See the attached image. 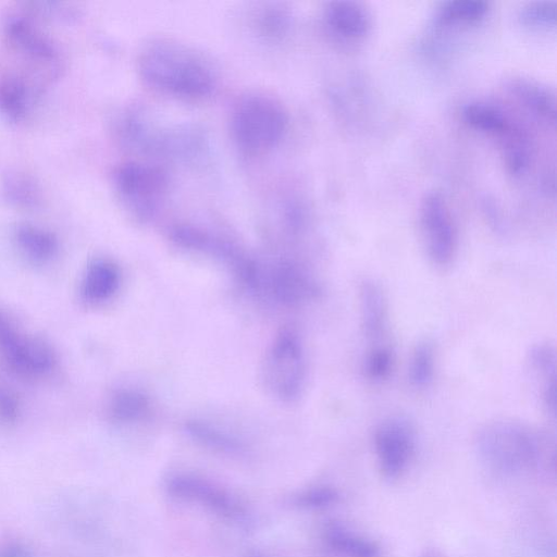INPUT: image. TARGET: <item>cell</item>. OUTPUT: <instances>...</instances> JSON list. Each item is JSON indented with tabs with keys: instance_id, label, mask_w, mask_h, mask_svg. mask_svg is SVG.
Listing matches in <instances>:
<instances>
[{
	"instance_id": "cell-1",
	"label": "cell",
	"mask_w": 557,
	"mask_h": 557,
	"mask_svg": "<svg viewBox=\"0 0 557 557\" xmlns=\"http://www.w3.org/2000/svg\"><path fill=\"white\" fill-rule=\"evenodd\" d=\"M138 69L148 85L180 98L207 97L218 83L215 70L203 55L170 40L148 45L140 53Z\"/></svg>"
},
{
	"instance_id": "cell-2",
	"label": "cell",
	"mask_w": 557,
	"mask_h": 557,
	"mask_svg": "<svg viewBox=\"0 0 557 557\" xmlns=\"http://www.w3.org/2000/svg\"><path fill=\"white\" fill-rule=\"evenodd\" d=\"M2 40L12 70L40 87L55 79L62 69L58 46L32 18L29 13L9 14L2 25Z\"/></svg>"
},
{
	"instance_id": "cell-3",
	"label": "cell",
	"mask_w": 557,
	"mask_h": 557,
	"mask_svg": "<svg viewBox=\"0 0 557 557\" xmlns=\"http://www.w3.org/2000/svg\"><path fill=\"white\" fill-rule=\"evenodd\" d=\"M481 462L493 473L511 476L532 469L540 457V442L532 429L512 420L485 424L475 437Z\"/></svg>"
},
{
	"instance_id": "cell-4",
	"label": "cell",
	"mask_w": 557,
	"mask_h": 557,
	"mask_svg": "<svg viewBox=\"0 0 557 557\" xmlns=\"http://www.w3.org/2000/svg\"><path fill=\"white\" fill-rule=\"evenodd\" d=\"M288 124L286 111L271 96L251 92L240 97L231 113V133L248 154L264 153L278 145Z\"/></svg>"
},
{
	"instance_id": "cell-5",
	"label": "cell",
	"mask_w": 557,
	"mask_h": 557,
	"mask_svg": "<svg viewBox=\"0 0 557 557\" xmlns=\"http://www.w3.org/2000/svg\"><path fill=\"white\" fill-rule=\"evenodd\" d=\"M112 182L125 208L141 220L156 214L168 188V177L160 168L136 161L119 165Z\"/></svg>"
},
{
	"instance_id": "cell-6",
	"label": "cell",
	"mask_w": 557,
	"mask_h": 557,
	"mask_svg": "<svg viewBox=\"0 0 557 557\" xmlns=\"http://www.w3.org/2000/svg\"><path fill=\"white\" fill-rule=\"evenodd\" d=\"M263 381L282 401H293L301 393L306 377L302 345L292 331H282L271 344L263 362Z\"/></svg>"
},
{
	"instance_id": "cell-7",
	"label": "cell",
	"mask_w": 557,
	"mask_h": 557,
	"mask_svg": "<svg viewBox=\"0 0 557 557\" xmlns=\"http://www.w3.org/2000/svg\"><path fill=\"white\" fill-rule=\"evenodd\" d=\"M419 224L429 258L437 265H447L455 257L457 232L444 196L425 194L420 203Z\"/></svg>"
},
{
	"instance_id": "cell-8",
	"label": "cell",
	"mask_w": 557,
	"mask_h": 557,
	"mask_svg": "<svg viewBox=\"0 0 557 557\" xmlns=\"http://www.w3.org/2000/svg\"><path fill=\"white\" fill-rule=\"evenodd\" d=\"M0 355L13 374L25 379L49 374L57 362L55 352L46 341L21 334L14 327L0 338Z\"/></svg>"
},
{
	"instance_id": "cell-9",
	"label": "cell",
	"mask_w": 557,
	"mask_h": 557,
	"mask_svg": "<svg viewBox=\"0 0 557 557\" xmlns=\"http://www.w3.org/2000/svg\"><path fill=\"white\" fill-rule=\"evenodd\" d=\"M416 444L412 425L404 418L393 417L379 424L374 432V450L381 473L396 479L407 469Z\"/></svg>"
},
{
	"instance_id": "cell-10",
	"label": "cell",
	"mask_w": 557,
	"mask_h": 557,
	"mask_svg": "<svg viewBox=\"0 0 557 557\" xmlns=\"http://www.w3.org/2000/svg\"><path fill=\"white\" fill-rule=\"evenodd\" d=\"M321 288L314 277L301 265L280 261L262 268L259 294H265L284 305H298L317 298Z\"/></svg>"
},
{
	"instance_id": "cell-11",
	"label": "cell",
	"mask_w": 557,
	"mask_h": 557,
	"mask_svg": "<svg viewBox=\"0 0 557 557\" xmlns=\"http://www.w3.org/2000/svg\"><path fill=\"white\" fill-rule=\"evenodd\" d=\"M461 114L468 125L497 138L502 150L527 134L503 109L493 103L469 102L462 107Z\"/></svg>"
},
{
	"instance_id": "cell-12",
	"label": "cell",
	"mask_w": 557,
	"mask_h": 557,
	"mask_svg": "<svg viewBox=\"0 0 557 557\" xmlns=\"http://www.w3.org/2000/svg\"><path fill=\"white\" fill-rule=\"evenodd\" d=\"M323 21L333 36L345 41L363 39L372 26L369 11L355 1L330 2L324 9Z\"/></svg>"
},
{
	"instance_id": "cell-13",
	"label": "cell",
	"mask_w": 557,
	"mask_h": 557,
	"mask_svg": "<svg viewBox=\"0 0 557 557\" xmlns=\"http://www.w3.org/2000/svg\"><path fill=\"white\" fill-rule=\"evenodd\" d=\"M41 90L25 77L0 72V115L10 123L23 122L30 113Z\"/></svg>"
},
{
	"instance_id": "cell-14",
	"label": "cell",
	"mask_w": 557,
	"mask_h": 557,
	"mask_svg": "<svg viewBox=\"0 0 557 557\" xmlns=\"http://www.w3.org/2000/svg\"><path fill=\"white\" fill-rule=\"evenodd\" d=\"M171 238L184 248L221 258L232 265L233 270L246 256L232 243L191 225L174 226L171 230Z\"/></svg>"
},
{
	"instance_id": "cell-15",
	"label": "cell",
	"mask_w": 557,
	"mask_h": 557,
	"mask_svg": "<svg viewBox=\"0 0 557 557\" xmlns=\"http://www.w3.org/2000/svg\"><path fill=\"white\" fill-rule=\"evenodd\" d=\"M12 235L18 252L34 264H46L60 251L57 235L42 226L29 222L18 223Z\"/></svg>"
},
{
	"instance_id": "cell-16",
	"label": "cell",
	"mask_w": 557,
	"mask_h": 557,
	"mask_svg": "<svg viewBox=\"0 0 557 557\" xmlns=\"http://www.w3.org/2000/svg\"><path fill=\"white\" fill-rule=\"evenodd\" d=\"M121 271L109 259H95L86 268L81 281V296L88 304H101L119 290Z\"/></svg>"
},
{
	"instance_id": "cell-17",
	"label": "cell",
	"mask_w": 557,
	"mask_h": 557,
	"mask_svg": "<svg viewBox=\"0 0 557 557\" xmlns=\"http://www.w3.org/2000/svg\"><path fill=\"white\" fill-rule=\"evenodd\" d=\"M508 88L516 99L547 127L555 126L556 102L554 94L542 84L528 78H513Z\"/></svg>"
},
{
	"instance_id": "cell-18",
	"label": "cell",
	"mask_w": 557,
	"mask_h": 557,
	"mask_svg": "<svg viewBox=\"0 0 557 557\" xmlns=\"http://www.w3.org/2000/svg\"><path fill=\"white\" fill-rule=\"evenodd\" d=\"M360 319L366 337L377 342L384 334L387 319L385 295L373 281H364L360 286Z\"/></svg>"
},
{
	"instance_id": "cell-19",
	"label": "cell",
	"mask_w": 557,
	"mask_h": 557,
	"mask_svg": "<svg viewBox=\"0 0 557 557\" xmlns=\"http://www.w3.org/2000/svg\"><path fill=\"white\" fill-rule=\"evenodd\" d=\"M2 199L11 207L34 210L42 200L39 184L33 176L21 171L5 174L0 185Z\"/></svg>"
},
{
	"instance_id": "cell-20",
	"label": "cell",
	"mask_w": 557,
	"mask_h": 557,
	"mask_svg": "<svg viewBox=\"0 0 557 557\" xmlns=\"http://www.w3.org/2000/svg\"><path fill=\"white\" fill-rule=\"evenodd\" d=\"M531 370L542 383V398L547 410L555 414L556 407V354L548 344L534 345L528 357Z\"/></svg>"
},
{
	"instance_id": "cell-21",
	"label": "cell",
	"mask_w": 557,
	"mask_h": 557,
	"mask_svg": "<svg viewBox=\"0 0 557 557\" xmlns=\"http://www.w3.org/2000/svg\"><path fill=\"white\" fill-rule=\"evenodd\" d=\"M149 412V398L138 389L120 388L109 399L108 414L115 422H135L146 418Z\"/></svg>"
},
{
	"instance_id": "cell-22",
	"label": "cell",
	"mask_w": 557,
	"mask_h": 557,
	"mask_svg": "<svg viewBox=\"0 0 557 557\" xmlns=\"http://www.w3.org/2000/svg\"><path fill=\"white\" fill-rule=\"evenodd\" d=\"M490 3L482 0H450L441 3L435 12L440 26L473 24L487 14Z\"/></svg>"
},
{
	"instance_id": "cell-23",
	"label": "cell",
	"mask_w": 557,
	"mask_h": 557,
	"mask_svg": "<svg viewBox=\"0 0 557 557\" xmlns=\"http://www.w3.org/2000/svg\"><path fill=\"white\" fill-rule=\"evenodd\" d=\"M326 537L330 546L345 557H380L381 555L380 548L373 542L341 524H332Z\"/></svg>"
},
{
	"instance_id": "cell-24",
	"label": "cell",
	"mask_w": 557,
	"mask_h": 557,
	"mask_svg": "<svg viewBox=\"0 0 557 557\" xmlns=\"http://www.w3.org/2000/svg\"><path fill=\"white\" fill-rule=\"evenodd\" d=\"M433 343L424 339L419 342L410 359L409 379L414 387H426L433 380L435 354Z\"/></svg>"
},
{
	"instance_id": "cell-25",
	"label": "cell",
	"mask_w": 557,
	"mask_h": 557,
	"mask_svg": "<svg viewBox=\"0 0 557 557\" xmlns=\"http://www.w3.org/2000/svg\"><path fill=\"white\" fill-rule=\"evenodd\" d=\"M186 430L198 441L214 448H219L224 451H236L240 449V443L236 438L215 429L205 421H188L186 423Z\"/></svg>"
},
{
	"instance_id": "cell-26",
	"label": "cell",
	"mask_w": 557,
	"mask_h": 557,
	"mask_svg": "<svg viewBox=\"0 0 557 557\" xmlns=\"http://www.w3.org/2000/svg\"><path fill=\"white\" fill-rule=\"evenodd\" d=\"M518 18L524 26L549 28L556 24V4L554 1H535L523 5Z\"/></svg>"
},
{
	"instance_id": "cell-27",
	"label": "cell",
	"mask_w": 557,
	"mask_h": 557,
	"mask_svg": "<svg viewBox=\"0 0 557 557\" xmlns=\"http://www.w3.org/2000/svg\"><path fill=\"white\" fill-rule=\"evenodd\" d=\"M394 363L393 351L383 345L373 346L363 362L366 375L372 381H383L392 372Z\"/></svg>"
},
{
	"instance_id": "cell-28",
	"label": "cell",
	"mask_w": 557,
	"mask_h": 557,
	"mask_svg": "<svg viewBox=\"0 0 557 557\" xmlns=\"http://www.w3.org/2000/svg\"><path fill=\"white\" fill-rule=\"evenodd\" d=\"M289 25L287 13L280 8H269L259 15L258 27L268 37L276 38L285 34Z\"/></svg>"
},
{
	"instance_id": "cell-29",
	"label": "cell",
	"mask_w": 557,
	"mask_h": 557,
	"mask_svg": "<svg viewBox=\"0 0 557 557\" xmlns=\"http://www.w3.org/2000/svg\"><path fill=\"white\" fill-rule=\"evenodd\" d=\"M21 403L10 388L0 385V424L9 425L18 420Z\"/></svg>"
},
{
	"instance_id": "cell-30",
	"label": "cell",
	"mask_w": 557,
	"mask_h": 557,
	"mask_svg": "<svg viewBox=\"0 0 557 557\" xmlns=\"http://www.w3.org/2000/svg\"><path fill=\"white\" fill-rule=\"evenodd\" d=\"M0 557H35V555L24 543L8 541L0 544Z\"/></svg>"
},
{
	"instance_id": "cell-31",
	"label": "cell",
	"mask_w": 557,
	"mask_h": 557,
	"mask_svg": "<svg viewBox=\"0 0 557 557\" xmlns=\"http://www.w3.org/2000/svg\"><path fill=\"white\" fill-rule=\"evenodd\" d=\"M13 327L11 323L0 313V338Z\"/></svg>"
},
{
	"instance_id": "cell-32",
	"label": "cell",
	"mask_w": 557,
	"mask_h": 557,
	"mask_svg": "<svg viewBox=\"0 0 557 557\" xmlns=\"http://www.w3.org/2000/svg\"><path fill=\"white\" fill-rule=\"evenodd\" d=\"M424 557H436V556L433 554H426Z\"/></svg>"
}]
</instances>
